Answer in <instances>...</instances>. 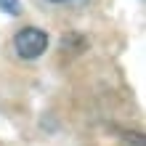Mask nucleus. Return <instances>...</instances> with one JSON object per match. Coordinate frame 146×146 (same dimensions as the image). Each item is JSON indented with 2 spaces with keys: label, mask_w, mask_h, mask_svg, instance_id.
<instances>
[{
  "label": "nucleus",
  "mask_w": 146,
  "mask_h": 146,
  "mask_svg": "<svg viewBox=\"0 0 146 146\" xmlns=\"http://www.w3.org/2000/svg\"><path fill=\"white\" fill-rule=\"evenodd\" d=\"M13 48L21 58H40L48 48V35L37 27H24V29L16 32Z\"/></svg>",
  "instance_id": "obj_1"
},
{
  "label": "nucleus",
  "mask_w": 146,
  "mask_h": 146,
  "mask_svg": "<svg viewBox=\"0 0 146 146\" xmlns=\"http://www.w3.org/2000/svg\"><path fill=\"white\" fill-rule=\"evenodd\" d=\"M0 11L16 16V13H19V0H0Z\"/></svg>",
  "instance_id": "obj_2"
},
{
  "label": "nucleus",
  "mask_w": 146,
  "mask_h": 146,
  "mask_svg": "<svg viewBox=\"0 0 146 146\" xmlns=\"http://www.w3.org/2000/svg\"><path fill=\"white\" fill-rule=\"evenodd\" d=\"M50 3H66V0H50Z\"/></svg>",
  "instance_id": "obj_3"
}]
</instances>
